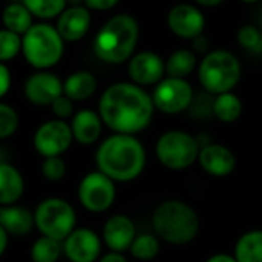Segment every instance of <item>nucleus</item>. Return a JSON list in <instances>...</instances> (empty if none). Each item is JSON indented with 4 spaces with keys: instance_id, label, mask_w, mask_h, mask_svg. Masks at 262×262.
<instances>
[{
    "instance_id": "nucleus-6",
    "label": "nucleus",
    "mask_w": 262,
    "mask_h": 262,
    "mask_svg": "<svg viewBox=\"0 0 262 262\" xmlns=\"http://www.w3.org/2000/svg\"><path fill=\"white\" fill-rule=\"evenodd\" d=\"M21 52L32 68L45 71L61 60L64 41L58 35L55 26L34 23L21 37Z\"/></svg>"
},
{
    "instance_id": "nucleus-38",
    "label": "nucleus",
    "mask_w": 262,
    "mask_h": 262,
    "mask_svg": "<svg viewBox=\"0 0 262 262\" xmlns=\"http://www.w3.org/2000/svg\"><path fill=\"white\" fill-rule=\"evenodd\" d=\"M98 262H127V259L124 258L123 253H118V252H109L103 256H100Z\"/></svg>"
},
{
    "instance_id": "nucleus-33",
    "label": "nucleus",
    "mask_w": 262,
    "mask_h": 262,
    "mask_svg": "<svg viewBox=\"0 0 262 262\" xmlns=\"http://www.w3.org/2000/svg\"><path fill=\"white\" fill-rule=\"evenodd\" d=\"M41 173L48 181H60L66 175V163L61 157H49L41 163Z\"/></svg>"
},
{
    "instance_id": "nucleus-30",
    "label": "nucleus",
    "mask_w": 262,
    "mask_h": 262,
    "mask_svg": "<svg viewBox=\"0 0 262 262\" xmlns=\"http://www.w3.org/2000/svg\"><path fill=\"white\" fill-rule=\"evenodd\" d=\"M21 51V37L12 31L0 29V63L12 60Z\"/></svg>"
},
{
    "instance_id": "nucleus-17",
    "label": "nucleus",
    "mask_w": 262,
    "mask_h": 262,
    "mask_svg": "<svg viewBox=\"0 0 262 262\" xmlns=\"http://www.w3.org/2000/svg\"><path fill=\"white\" fill-rule=\"evenodd\" d=\"M196 161L206 173L216 178L229 177L236 167V157L223 144H206L200 147Z\"/></svg>"
},
{
    "instance_id": "nucleus-9",
    "label": "nucleus",
    "mask_w": 262,
    "mask_h": 262,
    "mask_svg": "<svg viewBox=\"0 0 262 262\" xmlns=\"http://www.w3.org/2000/svg\"><path fill=\"white\" fill-rule=\"evenodd\" d=\"M77 195L80 204L88 212L101 213L114 206L117 189L115 183L109 177H106L100 170H94L81 178Z\"/></svg>"
},
{
    "instance_id": "nucleus-5",
    "label": "nucleus",
    "mask_w": 262,
    "mask_h": 262,
    "mask_svg": "<svg viewBox=\"0 0 262 262\" xmlns=\"http://www.w3.org/2000/svg\"><path fill=\"white\" fill-rule=\"evenodd\" d=\"M243 66L238 57L226 49H215L198 63V80L212 95L232 92L239 83Z\"/></svg>"
},
{
    "instance_id": "nucleus-15",
    "label": "nucleus",
    "mask_w": 262,
    "mask_h": 262,
    "mask_svg": "<svg viewBox=\"0 0 262 262\" xmlns=\"http://www.w3.org/2000/svg\"><path fill=\"white\" fill-rule=\"evenodd\" d=\"M23 92L32 104L49 106L55 98L63 95V83L55 74L40 71L25 81Z\"/></svg>"
},
{
    "instance_id": "nucleus-32",
    "label": "nucleus",
    "mask_w": 262,
    "mask_h": 262,
    "mask_svg": "<svg viewBox=\"0 0 262 262\" xmlns=\"http://www.w3.org/2000/svg\"><path fill=\"white\" fill-rule=\"evenodd\" d=\"M18 114L15 109L6 103L0 101V140L9 138L18 129Z\"/></svg>"
},
{
    "instance_id": "nucleus-11",
    "label": "nucleus",
    "mask_w": 262,
    "mask_h": 262,
    "mask_svg": "<svg viewBox=\"0 0 262 262\" xmlns=\"http://www.w3.org/2000/svg\"><path fill=\"white\" fill-rule=\"evenodd\" d=\"M74 137L71 126L63 120H49L45 121L34 134L32 144L34 149L43 157H61L72 144Z\"/></svg>"
},
{
    "instance_id": "nucleus-2",
    "label": "nucleus",
    "mask_w": 262,
    "mask_h": 262,
    "mask_svg": "<svg viewBox=\"0 0 262 262\" xmlns=\"http://www.w3.org/2000/svg\"><path fill=\"white\" fill-rule=\"evenodd\" d=\"M95 164L114 183H130L146 167V150L135 135L114 134L98 146Z\"/></svg>"
},
{
    "instance_id": "nucleus-41",
    "label": "nucleus",
    "mask_w": 262,
    "mask_h": 262,
    "mask_svg": "<svg viewBox=\"0 0 262 262\" xmlns=\"http://www.w3.org/2000/svg\"><path fill=\"white\" fill-rule=\"evenodd\" d=\"M224 0H195L196 5L200 6H204V8H215L218 5H221Z\"/></svg>"
},
{
    "instance_id": "nucleus-28",
    "label": "nucleus",
    "mask_w": 262,
    "mask_h": 262,
    "mask_svg": "<svg viewBox=\"0 0 262 262\" xmlns=\"http://www.w3.org/2000/svg\"><path fill=\"white\" fill-rule=\"evenodd\" d=\"M21 3L28 8L32 17L48 20L58 17L66 9L68 0H21Z\"/></svg>"
},
{
    "instance_id": "nucleus-22",
    "label": "nucleus",
    "mask_w": 262,
    "mask_h": 262,
    "mask_svg": "<svg viewBox=\"0 0 262 262\" xmlns=\"http://www.w3.org/2000/svg\"><path fill=\"white\" fill-rule=\"evenodd\" d=\"M97 91V78L89 71H77L63 81V95L72 101H83Z\"/></svg>"
},
{
    "instance_id": "nucleus-31",
    "label": "nucleus",
    "mask_w": 262,
    "mask_h": 262,
    "mask_svg": "<svg viewBox=\"0 0 262 262\" xmlns=\"http://www.w3.org/2000/svg\"><path fill=\"white\" fill-rule=\"evenodd\" d=\"M238 43L250 51V52H262V32L255 25H243L236 34Z\"/></svg>"
},
{
    "instance_id": "nucleus-39",
    "label": "nucleus",
    "mask_w": 262,
    "mask_h": 262,
    "mask_svg": "<svg viewBox=\"0 0 262 262\" xmlns=\"http://www.w3.org/2000/svg\"><path fill=\"white\" fill-rule=\"evenodd\" d=\"M9 235L5 232V229L0 226V258L5 255V252H6V249H8V238Z\"/></svg>"
},
{
    "instance_id": "nucleus-14",
    "label": "nucleus",
    "mask_w": 262,
    "mask_h": 262,
    "mask_svg": "<svg viewBox=\"0 0 262 262\" xmlns=\"http://www.w3.org/2000/svg\"><path fill=\"white\" fill-rule=\"evenodd\" d=\"M129 77L138 86L157 84L164 78L166 64L161 55L152 51H143L130 57L127 66Z\"/></svg>"
},
{
    "instance_id": "nucleus-26",
    "label": "nucleus",
    "mask_w": 262,
    "mask_h": 262,
    "mask_svg": "<svg viewBox=\"0 0 262 262\" xmlns=\"http://www.w3.org/2000/svg\"><path fill=\"white\" fill-rule=\"evenodd\" d=\"M233 258L236 262H262V230L244 233L235 246Z\"/></svg>"
},
{
    "instance_id": "nucleus-21",
    "label": "nucleus",
    "mask_w": 262,
    "mask_h": 262,
    "mask_svg": "<svg viewBox=\"0 0 262 262\" xmlns=\"http://www.w3.org/2000/svg\"><path fill=\"white\" fill-rule=\"evenodd\" d=\"M25 192V180L20 170L5 161H0V206L15 204Z\"/></svg>"
},
{
    "instance_id": "nucleus-25",
    "label": "nucleus",
    "mask_w": 262,
    "mask_h": 262,
    "mask_svg": "<svg viewBox=\"0 0 262 262\" xmlns=\"http://www.w3.org/2000/svg\"><path fill=\"white\" fill-rule=\"evenodd\" d=\"M212 112L223 123H235L243 114V101L233 92L215 95L212 101Z\"/></svg>"
},
{
    "instance_id": "nucleus-1",
    "label": "nucleus",
    "mask_w": 262,
    "mask_h": 262,
    "mask_svg": "<svg viewBox=\"0 0 262 262\" xmlns=\"http://www.w3.org/2000/svg\"><path fill=\"white\" fill-rule=\"evenodd\" d=\"M154 101L141 86L135 83H114L101 94L98 115L115 134L135 135L144 130L154 118Z\"/></svg>"
},
{
    "instance_id": "nucleus-3",
    "label": "nucleus",
    "mask_w": 262,
    "mask_h": 262,
    "mask_svg": "<svg viewBox=\"0 0 262 262\" xmlns=\"http://www.w3.org/2000/svg\"><path fill=\"white\" fill-rule=\"evenodd\" d=\"M138 37L137 18L129 14H117L100 28L94 40V52L104 63L121 64L134 55Z\"/></svg>"
},
{
    "instance_id": "nucleus-13",
    "label": "nucleus",
    "mask_w": 262,
    "mask_h": 262,
    "mask_svg": "<svg viewBox=\"0 0 262 262\" xmlns=\"http://www.w3.org/2000/svg\"><path fill=\"white\" fill-rule=\"evenodd\" d=\"M167 26L177 37L193 40L204 32L206 17L200 8L190 3H178L167 14Z\"/></svg>"
},
{
    "instance_id": "nucleus-27",
    "label": "nucleus",
    "mask_w": 262,
    "mask_h": 262,
    "mask_svg": "<svg viewBox=\"0 0 262 262\" xmlns=\"http://www.w3.org/2000/svg\"><path fill=\"white\" fill-rule=\"evenodd\" d=\"M63 253L61 243L48 236H40L31 247L32 262H58Z\"/></svg>"
},
{
    "instance_id": "nucleus-10",
    "label": "nucleus",
    "mask_w": 262,
    "mask_h": 262,
    "mask_svg": "<svg viewBox=\"0 0 262 262\" xmlns=\"http://www.w3.org/2000/svg\"><path fill=\"white\" fill-rule=\"evenodd\" d=\"M152 101L163 114L175 115L184 112L193 103V89L186 78H163L155 84Z\"/></svg>"
},
{
    "instance_id": "nucleus-16",
    "label": "nucleus",
    "mask_w": 262,
    "mask_h": 262,
    "mask_svg": "<svg viewBox=\"0 0 262 262\" xmlns=\"http://www.w3.org/2000/svg\"><path fill=\"white\" fill-rule=\"evenodd\" d=\"M137 236L135 224L127 215H112L103 226L101 238L111 252L124 253L130 249Z\"/></svg>"
},
{
    "instance_id": "nucleus-40",
    "label": "nucleus",
    "mask_w": 262,
    "mask_h": 262,
    "mask_svg": "<svg viewBox=\"0 0 262 262\" xmlns=\"http://www.w3.org/2000/svg\"><path fill=\"white\" fill-rule=\"evenodd\" d=\"M206 262H236V259L230 255H226V253H218V255H213L210 256Z\"/></svg>"
},
{
    "instance_id": "nucleus-43",
    "label": "nucleus",
    "mask_w": 262,
    "mask_h": 262,
    "mask_svg": "<svg viewBox=\"0 0 262 262\" xmlns=\"http://www.w3.org/2000/svg\"><path fill=\"white\" fill-rule=\"evenodd\" d=\"M9 2H21V0H9Z\"/></svg>"
},
{
    "instance_id": "nucleus-19",
    "label": "nucleus",
    "mask_w": 262,
    "mask_h": 262,
    "mask_svg": "<svg viewBox=\"0 0 262 262\" xmlns=\"http://www.w3.org/2000/svg\"><path fill=\"white\" fill-rule=\"evenodd\" d=\"M69 126L74 140L83 146H89L98 141L103 129V121L98 112L92 109H81L74 115Z\"/></svg>"
},
{
    "instance_id": "nucleus-4",
    "label": "nucleus",
    "mask_w": 262,
    "mask_h": 262,
    "mask_svg": "<svg viewBox=\"0 0 262 262\" xmlns=\"http://www.w3.org/2000/svg\"><path fill=\"white\" fill-rule=\"evenodd\" d=\"M152 226L157 236L163 241L172 246H184L196 238L200 232V216L187 203L170 200L155 209Z\"/></svg>"
},
{
    "instance_id": "nucleus-42",
    "label": "nucleus",
    "mask_w": 262,
    "mask_h": 262,
    "mask_svg": "<svg viewBox=\"0 0 262 262\" xmlns=\"http://www.w3.org/2000/svg\"><path fill=\"white\" fill-rule=\"evenodd\" d=\"M241 2H244V3H249V5H252V3H258L259 0H241Z\"/></svg>"
},
{
    "instance_id": "nucleus-18",
    "label": "nucleus",
    "mask_w": 262,
    "mask_h": 262,
    "mask_svg": "<svg viewBox=\"0 0 262 262\" xmlns=\"http://www.w3.org/2000/svg\"><path fill=\"white\" fill-rule=\"evenodd\" d=\"M91 28V11L80 6L66 8L57 18L55 29L63 41H78L81 40Z\"/></svg>"
},
{
    "instance_id": "nucleus-36",
    "label": "nucleus",
    "mask_w": 262,
    "mask_h": 262,
    "mask_svg": "<svg viewBox=\"0 0 262 262\" xmlns=\"http://www.w3.org/2000/svg\"><path fill=\"white\" fill-rule=\"evenodd\" d=\"M120 0H83L84 6L88 9H95V11H106L114 8Z\"/></svg>"
},
{
    "instance_id": "nucleus-12",
    "label": "nucleus",
    "mask_w": 262,
    "mask_h": 262,
    "mask_svg": "<svg viewBox=\"0 0 262 262\" xmlns=\"http://www.w3.org/2000/svg\"><path fill=\"white\" fill-rule=\"evenodd\" d=\"M61 249L71 262H97L101 256V238L92 229H74Z\"/></svg>"
},
{
    "instance_id": "nucleus-24",
    "label": "nucleus",
    "mask_w": 262,
    "mask_h": 262,
    "mask_svg": "<svg viewBox=\"0 0 262 262\" xmlns=\"http://www.w3.org/2000/svg\"><path fill=\"white\" fill-rule=\"evenodd\" d=\"M164 64L167 77L186 78L198 68V58L196 54L190 49H178L169 55Z\"/></svg>"
},
{
    "instance_id": "nucleus-37",
    "label": "nucleus",
    "mask_w": 262,
    "mask_h": 262,
    "mask_svg": "<svg viewBox=\"0 0 262 262\" xmlns=\"http://www.w3.org/2000/svg\"><path fill=\"white\" fill-rule=\"evenodd\" d=\"M192 41H193V48H195L196 52H207V49H209V40L206 38L204 34L195 37Z\"/></svg>"
},
{
    "instance_id": "nucleus-7",
    "label": "nucleus",
    "mask_w": 262,
    "mask_h": 262,
    "mask_svg": "<svg viewBox=\"0 0 262 262\" xmlns=\"http://www.w3.org/2000/svg\"><path fill=\"white\" fill-rule=\"evenodd\" d=\"M75 209L63 198H46L34 210V226L41 236L63 243L75 229Z\"/></svg>"
},
{
    "instance_id": "nucleus-34",
    "label": "nucleus",
    "mask_w": 262,
    "mask_h": 262,
    "mask_svg": "<svg viewBox=\"0 0 262 262\" xmlns=\"http://www.w3.org/2000/svg\"><path fill=\"white\" fill-rule=\"evenodd\" d=\"M51 107H52L54 115L58 120H64V118H68V117L72 115V112H74V101L69 100L66 95H60L58 98H55L52 101Z\"/></svg>"
},
{
    "instance_id": "nucleus-20",
    "label": "nucleus",
    "mask_w": 262,
    "mask_h": 262,
    "mask_svg": "<svg viewBox=\"0 0 262 262\" xmlns=\"http://www.w3.org/2000/svg\"><path fill=\"white\" fill-rule=\"evenodd\" d=\"M0 226L8 235L25 236L34 227V213L17 204L0 206Z\"/></svg>"
},
{
    "instance_id": "nucleus-35",
    "label": "nucleus",
    "mask_w": 262,
    "mask_h": 262,
    "mask_svg": "<svg viewBox=\"0 0 262 262\" xmlns=\"http://www.w3.org/2000/svg\"><path fill=\"white\" fill-rule=\"evenodd\" d=\"M11 88V72L5 63H0V98H3Z\"/></svg>"
},
{
    "instance_id": "nucleus-29",
    "label": "nucleus",
    "mask_w": 262,
    "mask_h": 262,
    "mask_svg": "<svg viewBox=\"0 0 262 262\" xmlns=\"http://www.w3.org/2000/svg\"><path fill=\"white\" fill-rule=\"evenodd\" d=\"M129 252L138 261H150L160 253V241L154 235H138L135 236Z\"/></svg>"
},
{
    "instance_id": "nucleus-23",
    "label": "nucleus",
    "mask_w": 262,
    "mask_h": 262,
    "mask_svg": "<svg viewBox=\"0 0 262 262\" xmlns=\"http://www.w3.org/2000/svg\"><path fill=\"white\" fill-rule=\"evenodd\" d=\"M2 21L5 29L23 35L34 23L32 14L21 2H11L2 12Z\"/></svg>"
},
{
    "instance_id": "nucleus-8",
    "label": "nucleus",
    "mask_w": 262,
    "mask_h": 262,
    "mask_svg": "<svg viewBox=\"0 0 262 262\" xmlns=\"http://www.w3.org/2000/svg\"><path fill=\"white\" fill-rule=\"evenodd\" d=\"M200 147L198 140L190 134L184 130H169L158 138L155 155L164 167L170 170H184L198 160Z\"/></svg>"
}]
</instances>
